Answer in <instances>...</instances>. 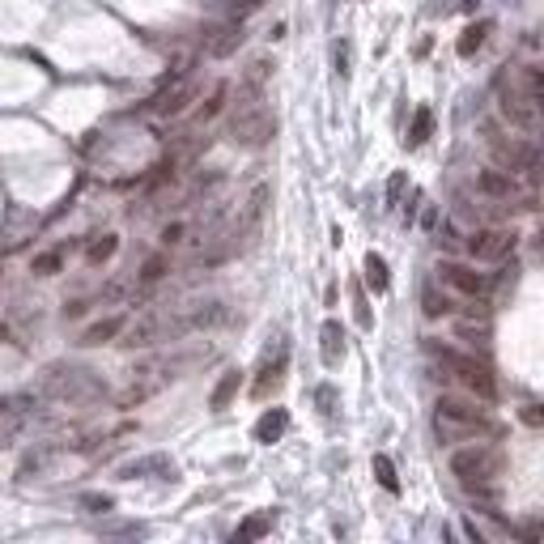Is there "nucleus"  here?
I'll list each match as a JSON object with an SVG mask.
<instances>
[{
  "label": "nucleus",
  "mask_w": 544,
  "mask_h": 544,
  "mask_svg": "<svg viewBox=\"0 0 544 544\" xmlns=\"http://www.w3.org/2000/svg\"><path fill=\"white\" fill-rule=\"evenodd\" d=\"M489 430V421L472 408L468 400H455V396H443L438 400V413H434V434L443 443H460V438H477V434Z\"/></svg>",
  "instance_id": "nucleus-1"
},
{
  "label": "nucleus",
  "mask_w": 544,
  "mask_h": 544,
  "mask_svg": "<svg viewBox=\"0 0 544 544\" xmlns=\"http://www.w3.org/2000/svg\"><path fill=\"white\" fill-rule=\"evenodd\" d=\"M434 357L443 362V366L460 379V383L468 387V391H477L480 400H497V379L489 374V366L485 362H477V357H468V353H455V349H443V345H434Z\"/></svg>",
  "instance_id": "nucleus-2"
},
{
  "label": "nucleus",
  "mask_w": 544,
  "mask_h": 544,
  "mask_svg": "<svg viewBox=\"0 0 544 544\" xmlns=\"http://www.w3.org/2000/svg\"><path fill=\"white\" fill-rule=\"evenodd\" d=\"M451 472L464 480V485H485L502 472V455L494 447H468L451 455Z\"/></svg>",
  "instance_id": "nucleus-3"
},
{
  "label": "nucleus",
  "mask_w": 544,
  "mask_h": 544,
  "mask_svg": "<svg viewBox=\"0 0 544 544\" xmlns=\"http://www.w3.org/2000/svg\"><path fill=\"white\" fill-rule=\"evenodd\" d=\"M230 132H234V141H239V145H247V149H259V145H264L272 132H276V124H272V115L259 107L256 98H247L239 111H234V128H230Z\"/></svg>",
  "instance_id": "nucleus-4"
},
{
  "label": "nucleus",
  "mask_w": 544,
  "mask_h": 544,
  "mask_svg": "<svg viewBox=\"0 0 544 544\" xmlns=\"http://www.w3.org/2000/svg\"><path fill=\"white\" fill-rule=\"evenodd\" d=\"M468 256L472 259H485V264H494V259H506L514 251V230L506 225H480L468 234Z\"/></svg>",
  "instance_id": "nucleus-5"
},
{
  "label": "nucleus",
  "mask_w": 544,
  "mask_h": 544,
  "mask_svg": "<svg viewBox=\"0 0 544 544\" xmlns=\"http://www.w3.org/2000/svg\"><path fill=\"white\" fill-rule=\"evenodd\" d=\"M438 281L455 294H464V298H485L489 294V276L477 272L472 264H455V259H443L438 264Z\"/></svg>",
  "instance_id": "nucleus-6"
},
{
  "label": "nucleus",
  "mask_w": 544,
  "mask_h": 544,
  "mask_svg": "<svg viewBox=\"0 0 544 544\" xmlns=\"http://www.w3.org/2000/svg\"><path fill=\"white\" fill-rule=\"evenodd\" d=\"M502 115L511 119L519 132H536L540 128V102L536 98H528L523 90H502Z\"/></svg>",
  "instance_id": "nucleus-7"
},
{
  "label": "nucleus",
  "mask_w": 544,
  "mask_h": 544,
  "mask_svg": "<svg viewBox=\"0 0 544 544\" xmlns=\"http://www.w3.org/2000/svg\"><path fill=\"white\" fill-rule=\"evenodd\" d=\"M183 323H171L166 315H145V320H136L128 328L124 323V340L119 345H128V349H145V345H158V340H166V332H179Z\"/></svg>",
  "instance_id": "nucleus-8"
},
{
  "label": "nucleus",
  "mask_w": 544,
  "mask_h": 544,
  "mask_svg": "<svg viewBox=\"0 0 544 544\" xmlns=\"http://www.w3.org/2000/svg\"><path fill=\"white\" fill-rule=\"evenodd\" d=\"M242 43V22L239 17H225V22H217L213 31L205 34V51L213 56V60H225V56H234Z\"/></svg>",
  "instance_id": "nucleus-9"
},
{
  "label": "nucleus",
  "mask_w": 544,
  "mask_h": 544,
  "mask_svg": "<svg viewBox=\"0 0 544 544\" xmlns=\"http://www.w3.org/2000/svg\"><path fill=\"white\" fill-rule=\"evenodd\" d=\"M494 154L506 171H528V175H536V166H540V154L531 145H519V141H494Z\"/></svg>",
  "instance_id": "nucleus-10"
},
{
  "label": "nucleus",
  "mask_w": 544,
  "mask_h": 544,
  "mask_svg": "<svg viewBox=\"0 0 544 544\" xmlns=\"http://www.w3.org/2000/svg\"><path fill=\"white\" fill-rule=\"evenodd\" d=\"M477 192L489 196V200H511V196H519L514 171H480V175H477Z\"/></svg>",
  "instance_id": "nucleus-11"
},
{
  "label": "nucleus",
  "mask_w": 544,
  "mask_h": 544,
  "mask_svg": "<svg viewBox=\"0 0 544 544\" xmlns=\"http://www.w3.org/2000/svg\"><path fill=\"white\" fill-rule=\"evenodd\" d=\"M192 98H196V85H192V81H179L171 94L154 98V111H158L162 119H175V115L188 111V102H192Z\"/></svg>",
  "instance_id": "nucleus-12"
},
{
  "label": "nucleus",
  "mask_w": 544,
  "mask_h": 544,
  "mask_svg": "<svg viewBox=\"0 0 544 544\" xmlns=\"http://www.w3.org/2000/svg\"><path fill=\"white\" fill-rule=\"evenodd\" d=\"M320 353H323V366H340V357H345V328H340L337 320H328L323 323V332H320Z\"/></svg>",
  "instance_id": "nucleus-13"
},
{
  "label": "nucleus",
  "mask_w": 544,
  "mask_h": 544,
  "mask_svg": "<svg viewBox=\"0 0 544 544\" xmlns=\"http://www.w3.org/2000/svg\"><path fill=\"white\" fill-rule=\"evenodd\" d=\"M239 387H242V374L239 370H225L222 379H217V387H213V396H208V408H217V413L230 408V400L239 396Z\"/></svg>",
  "instance_id": "nucleus-14"
},
{
  "label": "nucleus",
  "mask_w": 544,
  "mask_h": 544,
  "mask_svg": "<svg viewBox=\"0 0 544 544\" xmlns=\"http://www.w3.org/2000/svg\"><path fill=\"white\" fill-rule=\"evenodd\" d=\"M289 426V413L285 408H268V413L256 421V443H276Z\"/></svg>",
  "instance_id": "nucleus-15"
},
{
  "label": "nucleus",
  "mask_w": 544,
  "mask_h": 544,
  "mask_svg": "<svg viewBox=\"0 0 544 544\" xmlns=\"http://www.w3.org/2000/svg\"><path fill=\"white\" fill-rule=\"evenodd\" d=\"M119 332H124V315H111V320L90 323V328L81 332V345H107V340H115Z\"/></svg>",
  "instance_id": "nucleus-16"
},
{
  "label": "nucleus",
  "mask_w": 544,
  "mask_h": 544,
  "mask_svg": "<svg viewBox=\"0 0 544 544\" xmlns=\"http://www.w3.org/2000/svg\"><path fill=\"white\" fill-rule=\"evenodd\" d=\"M145 472H166V477H175V464H171L166 455H149V460H136V464L119 468L124 480H136V477H145Z\"/></svg>",
  "instance_id": "nucleus-17"
},
{
  "label": "nucleus",
  "mask_w": 544,
  "mask_h": 544,
  "mask_svg": "<svg viewBox=\"0 0 544 544\" xmlns=\"http://www.w3.org/2000/svg\"><path fill=\"white\" fill-rule=\"evenodd\" d=\"M485 39H489V22H477V26H468V31L460 34L455 51H460V56H477V51L485 48Z\"/></svg>",
  "instance_id": "nucleus-18"
},
{
  "label": "nucleus",
  "mask_w": 544,
  "mask_h": 544,
  "mask_svg": "<svg viewBox=\"0 0 544 544\" xmlns=\"http://www.w3.org/2000/svg\"><path fill=\"white\" fill-rule=\"evenodd\" d=\"M281 374H285V353H281L272 366H264V374H259V383H256V396H259V400H264L268 391H276V387H281Z\"/></svg>",
  "instance_id": "nucleus-19"
},
{
  "label": "nucleus",
  "mask_w": 544,
  "mask_h": 544,
  "mask_svg": "<svg viewBox=\"0 0 544 544\" xmlns=\"http://www.w3.org/2000/svg\"><path fill=\"white\" fill-rule=\"evenodd\" d=\"M225 320V306L222 303H200L192 311V320H188V328H213V323Z\"/></svg>",
  "instance_id": "nucleus-20"
},
{
  "label": "nucleus",
  "mask_w": 544,
  "mask_h": 544,
  "mask_svg": "<svg viewBox=\"0 0 544 544\" xmlns=\"http://www.w3.org/2000/svg\"><path fill=\"white\" fill-rule=\"evenodd\" d=\"M166 272H171V259H166V256H149L141 264V272H136V281H141V285H158Z\"/></svg>",
  "instance_id": "nucleus-21"
},
{
  "label": "nucleus",
  "mask_w": 544,
  "mask_h": 544,
  "mask_svg": "<svg viewBox=\"0 0 544 544\" xmlns=\"http://www.w3.org/2000/svg\"><path fill=\"white\" fill-rule=\"evenodd\" d=\"M60 268H65V251H60V247H56V251H43V256L31 259V272H34V276H56Z\"/></svg>",
  "instance_id": "nucleus-22"
},
{
  "label": "nucleus",
  "mask_w": 544,
  "mask_h": 544,
  "mask_svg": "<svg viewBox=\"0 0 544 544\" xmlns=\"http://www.w3.org/2000/svg\"><path fill=\"white\" fill-rule=\"evenodd\" d=\"M115 247H119V239H115V234H102V239H94L90 247H85V259L98 268V264H107V259L115 256Z\"/></svg>",
  "instance_id": "nucleus-23"
},
{
  "label": "nucleus",
  "mask_w": 544,
  "mask_h": 544,
  "mask_svg": "<svg viewBox=\"0 0 544 544\" xmlns=\"http://www.w3.org/2000/svg\"><path fill=\"white\" fill-rule=\"evenodd\" d=\"M366 285L374 289V294H383V289H387V259L374 256V251L366 256Z\"/></svg>",
  "instance_id": "nucleus-24"
},
{
  "label": "nucleus",
  "mask_w": 544,
  "mask_h": 544,
  "mask_svg": "<svg viewBox=\"0 0 544 544\" xmlns=\"http://www.w3.org/2000/svg\"><path fill=\"white\" fill-rule=\"evenodd\" d=\"M374 477H379V485L387 494H400V477H396V464L387 455H374Z\"/></svg>",
  "instance_id": "nucleus-25"
},
{
  "label": "nucleus",
  "mask_w": 544,
  "mask_h": 544,
  "mask_svg": "<svg viewBox=\"0 0 544 544\" xmlns=\"http://www.w3.org/2000/svg\"><path fill=\"white\" fill-rule=\"evenodd\" d=\"M430 132H434V111H430V107H421V111L413 115V128H408V145L430 141Z\"/></svg>",
  "instance_id": "nucleus-26"
},
{
  "label": "nucleus",
  "mask_w": 544,
  "mask_h": 544,
  "mask_svg": "<svg viewBox=\"0 0 544 544\" xmlns=\"http://www.w3.org/2000/svg\"><path fill=\"white\" fill-rule=\"evenodd\" d=\"M523 94L536 98V102H544V73H540L536 65L523 68Z\"/></svg>",
  "instance_id": "nucleus-27"
},
{
  "label": "nucleus",
  "mask_w": 544,
  "mask_h": 544,
  "mask_svg": "<svg viewBox=\"0 0 544 544\" xmlns=\"http://www.w3.org/2000/svg\"><path fill=\"white\" fill-rule=\"evenodd\" d=\"M225 94H230V85H217V90H213V98H208L205 107H200V124H208L213 115H222V107H225Z\"/></svg>",
  "instance_id": "nucleus-28"
},
{
  "label": "nucleus",
  "mask_w": 544,
  "mask_h": 544,
  "mask_svg": "<svg viewBox=\"0 0 544 544\" xmlns=\"http://www.w3.org/2000/svg\"><path fill=\"white\" fill-rule=\"evenodd\" d=\"M268 528H272L268 514H256V519H247V523L239 528V540H259V536H264Z\"/></svg>",
  "instance_id": "nucleus-29"
},
{
  "label": "nucleus",
  "mask_w": 544,
  "mask_h": 544,
  "mask_svg": "<svg viewBox=\"0 0 544 544\" xmlns=\"http://www.w3.org/2000/svg\"><path fill=\"white\" fill-rule=\"evenodd\" d=\"M421 306H426V315H430V320H438V315H447V311H451V303H447V298H438L434 289L421 294Z\"/></svg>",
  "instance_id": "nucleus-30"
},
{
  "label": "nucleus",
  "mask_w": 544,
  "mask_h": 544,
  "mask_svg": "<svg viewBox=\"0 0 544 544\" xmlns=\"http://www.w3.org/2000/svg\"><path fill=\"white\" fill-rule=\"evenodd\" d=\"M264 205H268V188H256V192H251V200H247V222H259Z\"/></svg>",
  "instance_id": "nucleus-31"
},
{
  "label": "nucleus",
  "mask_w": 544,
  "mask_h": 544,
  "mask_svg": "<svg viewBox=\"0 0 544 544\" xmlns=\"http://www.w3.org/2000/svg\"><path fill=\"white\" fill-rule=\"evenodd\" d=\"M183 234H188V225H183V222L162 225V247H179V242H183Z\"/></svg>",
  "instance_id": "nucleus-32"
},
{
  "label": "nucleus",
  "mask_w": 544,
  "mask_h": 544,
  "mask_svg": "<svg viewBox=\"0 0 544 544\" xmlns=\"http://www.w3.org/2000/svg\"><path fill=\"white\" fill-rule=\"evenodd\" d=\"M404 183H408V175H391V183H387V205H396V200H400Z\"/></svg>",
  "instance_id": "nucleus-33"
},
{
  "label": "nucleus",
  "mask_w": 544,
  "mask_h": 544,
  "mask_svg": "<svg viewBox=\"0 0 544 544\" xmlns=\"http://www.w3.org/2000/svg\"><path fill=\"white\" fill-rule=\"evenodd\" d=\"M519 417L528 421L531 430H540V426H544V413H540V408H536V404H523V413H519Z\"/></svg>",
  "instance_id": "nucleus-34"
},
{
  "label": "nucleus",
  "mask_w": 544,
  "mask_h": 544,
  "mask_svg": "<svg viewBox=\"0 0 544 544\" xmlns=\"http://www.w3.org/2000/svg\"><path fill=\"white\" fill-rule=\"evenodd\" d=\"M264 77H268V60H256V65H251V73H247V81H251V85H259Z\"/></svg>",
  "instance_id": "nucleus-35"
},
{
  "label": "nucleus",
  "mask_w": 544,
  "mask_h": 544,
  "mask_svg": "<svg viewBox=\"0 0 544 544\" xmlns=\"http://www.w3.org/2000/svg\"><path fill=\"white\" fill-rule=\"evenodd\" d=\"M85 506H90V511H111V497H85Z\"/></svg>",
  "instance_id": "nucleus-36"
},
{
  "label": "nucleus",
  "mask_w": 544,
  "mask_h": 544,
  "mask_svg": "<svg viewBox=\"0 0 544 544\" xmlns=\"http://www.w3.org/2000/svg\"><path fill=\"white\" fill-rule=\"evenodd\" d=\"M337 68L340 73H349V43H340L337 48Z\"/></svg>",
  "instance_id": "nucleus-37"
},
{
  "label": "nucleus",
  "mask_w": 544,
  "mask_h": 544,
  "mask_svg": "<svg viewBox=\"0 0 544 544\" xmlns=\"http://www.w3.org/2000/svg\"><path fill=\"white\" fill-rule=\"evenodd\" d=\"M332 400H337V396H332V387H320V404H323V413H332Z\"/></svg>",
  "instance_id": "nucleus-38"
},
{
  "label": "nucleus",
  "mask_w": 544,
  "mask_h": 544,
  "mask_svg": "<svg viewBox=\"0 0 544 544\" xmlns=\"http://www.w3.org/2000/svg\"><path fill=\"white\" fill-rule=\"evenodd\" d=\"M0 340H4V328H0Z\"/></svg>",
  "instance_id": "nucleus-39"
}]
</instances>
